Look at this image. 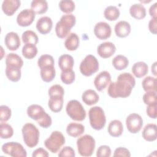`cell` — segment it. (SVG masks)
<instances>
[{
  "mask_svg": "<svg viewBox=\"0 0 157 157\" xmlns=\"http://www.w3.org/2000/svg\"><path fill=\"white\" fill-rule=\"evenodd\" d=\"M136 85L134 77L129 72H124L117 77V81L110 82L107 93L111 98H127Z\"/></svg>",
  "mask_w": 157,
  "mask_h": 157,
  "instance_id": "cell-1",
  "label": "cell"
},
{
  "mask_svg": "<svg viewBox=\"0 0 157 157\" xmlns=\"http://www.w3.org/2000/svg\"><path fill=\"white\" fill-rule=\"evenodd\" d=\"M75 23L76 18L73 14L63 15L55 26V32L57 37L60 39L65 38L70 34L71 28L75 26Z\"/></svg>",
  "mask_w": 157,
  "mask_h": 157,
  "instance_id": "cell-2",
  "label": "cell"
},
{
  "mask_svg": "<svg viewBox=\"0 0 157 157\" xmlns=\"http://www.w3.org/2000/svg\"><path fill=\"white\" fill-rule=\"evenodd\" d=\"M23 141L29 148L36 147L39 140V131L37 128L31 123H26L21 129Z\"/></svg>",
  "mask_w": 157,
  "mask_h": 157,
  "instance_id": "cell-3",
  "label": "cell"
},
{
  "mask_svg": "<svg viewBox=\"0 0 157 157\" xmlns=\"http://www.w3.org/2000/svg\"><path fill=\"white\" fill-rule=\"evenodd\" d=\"M88 117L91 126L96 130L104 128L106 123V117L103 109L99 106L91 107L88 112Z\"/></svg>",
  "mask_w": 157,
  "mask_h": 157,
  "instance_id": "cell-4",
  "label": "cell"
},
{
  "mask_svg": "<svg viewBox=\"0 0 157 157\" xmlns=\"http://www.w3.org/2000/svg\"><path fill=\"white\" fill-rule=\"evenodd\" d=\"M96 145L94 139L89 134L81 136L77 140V146L78 153L82 156L92 155Z\"/></svg>",
  "mask_w": 157,
  "mask_h": 157,
  "instance_id": "cell-5",
  "label": "cell"
},
{
  "mask_svg": "<svg viewBox=\"0 0 157 157\" xmlns=\"http://www.w3.org/2000/svg\"><path fill=\"white\" fill-rule=\"evenodd\" d=\"M66 110L67 115L73 120L82 121L86 118V111L77 100L69 101L66 105Z\"/></svg>",
  "mask_w": 157,
  "mask_h": 157,
  "instance_id": "cell-6",
  "label": "cell"
},
{
  "mask_svg": "<svg viewBox=\"0 0 157 157\" xmlns=\"http://www.w3.org/2000/svg\"><path fill=\"white\" fill-rule=\"evenodd\" d=\"M65 141V137L62 132L58 131H55L45 140L44 145L52 153H56L60 150L61 147L64 145Z\"/></svg>",
  "mask_w": 157,
  "mask_h": 157,
  "instance_id": "cell-7",
  "label": "cell"
},
{
  "mask_svg": "<svg viewBox=\"0 0 157 157\" xmlns=\"http://www.w3.org/2000/svg\"><path fill=\"white\" fill-rule=\"evenodd\" d=\"M99 67L97 58L92 55H88L82 61L80 64V71L81 74L86 77H90L96 73Z\"/></svg>",
  "mask_w": 157,
  "mask_h": 157,
  "instance_id": "cell-8",
  "label": "cell"
},
{
  "mask_svg": "<svg viewBox=\"0 0 157 157\" xmlns=\"http://www.w3.org/2000/svg\"><path fill=\"white\" fill-rule=\"evenodd\" d=\"M2 151L12 157H26L27 153L23 145L18 142H10L2 145Z\"/></svg>",
  "mask_w": 157,
  "mask_h": 157,
  "instance_id": "cell-9",
  "label": "cell"
},
{
  "mask_svg": "<svg viewBox=\"0 0 157 157\" xmlns=\"http://www.w3.org/2000/svg\"><path fill=\"white\" fill-rule=\"evenodd\" d=\"M126 125L131 133L136 134L140 131L143 126L142 118L137 113H131L126 119Z\"/></svg>",
  "mask_w": 157,
  "mask_h": 157,
  "instance_id": "cell-10",
  "label": "cell"
},
{
  "mask_svg": "<svg viewBox=\"0 0 157 157\" xmlns=\"http://www.w3.org/2000/svg\"><path fill=\"white\" fill-rule=\"evenodd\" d=\"M36 13L31 9H25L21 10L17 15V22L22 27H26L31 25L34 20Z\"/></svg>",
  "mask_w": 157,
  "mask_h": 157,
  "instance_id": "cell-11",
  "label": "cell"
},
{
  "mask_svg": "<svg viewBox=\"0 0 157 157\" xmlns=\"http://www.w3.org/2000/svg\"><path fill=\"white\" fill-rule=\"evenodd\" d=\"M94 33L97 38L100 40H105L111 36L112 29L110 26L106 22L100 21L97 23L94 28Z\"/></svg>",
  "mask_w": 157,
  "mask_h": 157,
  "instance_id": "cell-12",
  "label": "cell"
},
{
  "mask_svg": "<svg viewBox=\"0 0 157 157\" xmlns=\"http://www.w3.org/2000/svg\"><path fill=\"white\" fill-rule=\"evenodd\" d=\"M111 82V76L109 72L104 71L98 74L94 80V85L96 90L101 91Z\"/></svg>",
  "mask_w": 157,
  "mask_h": 157,
  "instance_id": "cell-13",
  "label": "cell"
},
{
  "mask_svg": "<svg viewBox=\"0 0 157 157\" xmlns=\"http://www.w3.org/2000/svg\"><path fill=\"white\" fill-rule=\"evenodd\" d=\"M116 51L115 45L111 42H105L99 45L97 48V53L102 58L111 57Z\"/></svg>",
  "mask_w": 157,
  "mask_h": 157,
  "instance_id": "cell-14",
  "label": "cell"
},
{
  "mask_svg": "<svg viewBox=\"0 0 157 157\" xmlns=\"http://www.w3.org/2000/svg\"><path fill=\"white\" fill-rule=\"evenodd\" d=\"M4 43L7 48L11 51L17 50L21 45L20 37L15 32H9L6 35Z\"/></svg>",
  "mask_w": 157,
  "mask_h": 157,
  "instance_id": "cell-15",
  "label": "cell"
},
{
  "mask_svg": "<svg viewBox=\"0 0 157 157\" xmlns=\"http://www.w3.org/2000/svg\"><path fill=\"white\" fill-rule=\"evenodd\" d=\"M53 27V21L48 17H42L40 18L36 23V29L42 34L49 33Z\"/></svg>",
  "mask_w": 157,
  "mask_h": 157,
  "instance_id": "cell-16",
  "label": "cell"
},
{
  "mask_svg": "<svg viewBox=\"0 0 157 157\" xmlns=\"http://www.w3.org/2000/svg\"><path fill=\"white\" fill-rule=\"evenodd\" d=\"M19 0H4L2 4V10L7 16H12L20 7Z\"/></svg>",
  "mask_w": 157,
  "mask_h": 157,
  "instance_id": "cell-17",
  "label": "cell"
},
{
  "mask_svg": "<svg viewBox=\"0 0 157 157\" xmlns=\"http://www.w3.org/2000/svg\"><path fill=\"white\" fill-rule=\"evenodd\" d=\"M46 113L43 107L37 104L31 105L27 109L28 117L37 121L42 118Z\"/></svg>",
  "mask_w": 157,
  "mask_h": 157,
  "instance_id": "cell-18",
  "label": "cell"
},
{
  "mask_svg": "<svg viewBox=\"0 0 157 157\" xmlns=\"http://www.w3.org/2000/svg\"><path fill=\"white\" fill-rule=\"evenodd\" d=\"M74 65L73 57L68 54H64L59 56L58 59V66L62 72L72 70Z\"/></svg>",
  "mask_w": 157,
  "mask_h": 157,
  "instance_id": "cell-19",
  "label": "cell"
},
{
  "mask_svg": "<svg viewBox=\"0 0 157 157\" xmlns=\"http://www.w3.org/2000/svg\"><path fill=\"white\" fill-rule=\"evenodd\" d=\"M131 30V25L126 21H120L115 26V33L118 37H127L130 34Z\"/></svg>",
  "mask_w": 157,
  "mask_h": 157,
  "instance_id": "cell-20",
  "label": "cell"
},
{
  "mask_svg": "<svg viewBox=\"0 0 157 157\" xmlns=\"http://www.w3.org/2000/svg\"><path fill=\"white\" fill-rule=\"evenodd\" d=\"M156 124L153 123L147 124L144 128L142 136V137L148 142L155 141L157 138Z\"/></svg>",
  "mask_w": 157,
  "mask_h": 157,
  "instance_id": "cell-21",
  "label": "cell"
},
{
  "mask_svg": "<svg viewBox=\"0 0 157 157\" xmlns=\"http://www.w3.org/2000/svg\"><path fill=\"white\" fill-rule=\"evenodd\" d=\"M107 130L111 136L117 137L122 134L123 132V126L120 120H114L109 123Z\"/></svg>",
  "mask_w": 157,
  "mask_h": 157,
  "instance_id": "cell-22",
  "label": "cell"
},
{
  "mask_svg": "<svg viewBox=\"0 0 157 157\" xmlns=\"http://www.w3.org/2000/svg\"><path fill=\"white\" fill-rule=\"evenodd\" d=\"M63 96H53L50 97L48 102V105L52 112L57 113L62 110L63 107Z\"/></svg>",
  "mask_w": 157,
  "mask_h": 157,
  "instance_id": "cell-23",
  "label": "cell"
},
{
  "mask_svg": "<svg viewBox=\"0 0 157 157\" xmlns=\"http://www.w3.org/2000/svg\"><path fill=\"white\" fill-rule=\"evenodd\" d=\"M82 99L85 104L88 105H92L98 102L99 96L94 90L89 89L83 92L82 96Z\"/></svg>",
  "mask_w": 157,
  "mask_h": 157,
  "instance_id": "cell-24",
  "label": "cell"
},
{
  "mask_svg": "<svg viewBox=\"0 0 157 157\" xmlns=\"http://www.w3.org/2000/svg\"><path fill=\"white\" fill-rule=\"evenodd\" d=\"M85 131V127L83 124L77 123H70L66 128L67 134L73 137L80 136Z\"/></svg>",
  "mask_w": 157,
  "mask_h": 157,
  "instance_id": "cell-25",
  "label": "cell"
},
{
  "mask_svg": "<svg viewBox=\"0 0 157 157\" xmlns=\"http://www.w3.org/2000/svg\"><path fill=\"white\" fill-rule=\"evenodd\" d=\"M129 13L133 18L141 20L146 16V9L142 4H134L129 8Z\"/></svg>",
  "mask_w": 157,
  "mask_h": 157,
  "instance_id": "cell-26",
  "label": "cell"
},
{
  "mask_svg": "<svg viewBox=\"0 0 157 157\" xmlns=\"http://www.w3.org/2000/svg\"><path fill=\"white\" fill-rule=\"evenodd\" d=\"M131 71L135 77L141 78L148 73V66L145 62L139 61L133 64Z\"/></svg>",
  "mask_w": 157,
  "mask_h": 157,
  "instance_id": "cell-27",
  "label": "cell"
},
{
  "mask_svg": "<svg viewBox=\"0 0 157 157\" xmlns=\"http://www.w3.org/2000/svg\"><path fill=\"white\" fill-rule=\"evenodd\" d=\"M80 39L76 33H72L69 34L64 42V46L69 51H74L79 46Z\"/></svg>",
  "mask_w": 157,
  "mask_h": 157,
  "instance_id": "cell-28",
  "label": "cell"
},
{
  "mask_svg": "<svg viewBox=\"0 0 157 157\" xmlns=\"http://www.w3.org/2000/svg\"><path fill=\"white\" fill-rule=\"evenodd\" d=\"M40 74L43 81L50 82L56 76V71L54 66H47L40 69Z\"/></svg>",
  "mask_w": 157,
  "mask_h": 157,
  "instance_id": "cell-29",
  "label": "cell"
},
{
  "mask_svg": "<svg viewBox=\"0 0 157 157\" xmlns=\"http://www.w3.org/2000/svg\"><path fill=\"white\" fill-rule=\"evenodd\" d=\"M6 66L21 68L23 65V61L17 54L10 53L6 56Z\"/></svg>",
  "mask_w": 157,
  "mask_h": 157,
  "instance_id": "cell-30",
  "label": "cell"
},
{
  "mask_svg": "<svg viewBox=\"0 0 157 157\" xmlns=\"http://www.w3.org/2000/svg\"><path fill=\"white\" fill-rule=\"evenodd\" d=\"M31 8L35 13L43 14L48 10V3L44 0H34L31 3Z\"/></svg>",
  "mask_w": 157,
  "mask_h": 157,
  "instance_id": "cell-31",
  "label": "cell"
},
{
  "mask_svg": "<svg viewBox=\"0 0 157 157\" xmlns=\"http://www.w3.org/2000/svg\"><path fill=\"white\" fill-rule=\"evenodd\" d=\"M5 72L7 78L12 82H17L19 81L21 78V68L6 66Z\"/></svg>",
  "mask_w": 157,
  "mask_h": 157,
  "instance_id": "cell-32",
  "label": "cell"
},
{
  "mask_svg": "<svg viewBox=\"0 0 157 157\" xmlns=\"http://www.w3.org/2000/svg\"><path fill=\"white\" fill-rule=\"evenodd\" d=\"M112 63L114 68L118 71L123 70L129 65L128 59L122 55H118L114 57Z\"/></svg>",
  "mask_w": 157,
  "mask_h": 157,
  "instance_id": "cell-33",
  "label": "cell"
},
{
  "mask_svg": "<svg viewBox=\"0 0 157 157\" xmlns=\"http://www.w3.org/2000/svg\"><path fill=\"white\" fill-rule=\"evenodd\" d=\"M120 15L119 9L114 6L107 7L104 11V17L109 21H115L117 20Z\"/></svg>",
  "mask_w": 157,
  "mask_h": 157,
  "instance_id": "cell-34",
  "label": "cell"
},
{
  "mask_svg": "<svg viewBox=\"0 0 157 157\" xmlns=\"http://www.w3.org/2000/svg\"><path fill=\"white\" fill-rule=\"evenodd\" d=\"M37 54V48L33 44H26L22 48L23 56L29 59L34 58Z\"/></svg>",
  "mask_w": 157,
  "mask_h": 157,
  "instance_id": "cell-35",
  "label": "cell"
},
{
  "mask_svg": "<svg viewBox=\"0 0 157 157\" xmlns=\"http://www.w3.org/2000/svg\"><path fill=\"white\" fill-rule=\"evenodd\" d=\"M157 79L156 77L151 76L146 77L142 82V86L145 91H156Z\"/></svg>",
  "mask_w": 157,
  "mask_h": 157,
  "instance_id": "cell-36",
  "label": "cell"
},
{
  "mask_svg": "<svg viewBox=\"0 0 157 157\" xmlns=\"http://www.w3.org/2000/svg\"><path fill=\"white\" fill-rule=\"evenodd\" d=\"M22 41L24 44H37L39 41L37 35L33 31L27 30L23 33L21 36Z\"/></svg>",
  "mask_w": 157,
  "mask_h": 157,
  "instance_id": "cell-37",
  "label": "cell"
},
{
  "mask_svg": "<svg viewBox=\"0 0 157 157\" xmlns=\"http://www.w3.org/2000/svg\"><path fill=\"white\" fill-rule=\"evenodd\" d=\"M59 7L63 12L70 14L75 10V5L72 0H62L59 2Z\"/></svg>",
  "mask_w": 157,
  "mask_h": 157,
  "instance_id": "cell-38",
  "label": "cell"
},
{
  "mask_svg": "<svg viewBox=\"0 0 157 157\" xmlns=\"http://www.w3.org/2000/svg\"><path fill=\"white\" fill-rule=\"evenodd\" d=\"M1 129V138L7 139L12 137L13 135V129L11 125L1 122L0 124Z\"/></svg>",
  "mask_w": 157,
  "mask_h": 157,
  "instance_id": "cell-39",
  "label": "cell"
},
{
  "mask_svg": "<svg viewBox=\"0 0 157 157\" xmlns=\"http://www.w3.org/2000/svg\"><path fill=\"white\" fill-rule=\"evenodd\" d=\"M55 61L52 56L44 54L41 55L37 61V65L40 69L47 66H54Z\"/></svg>",
  "mask_w": 157,
  "mask_h": 157,
  "instance_id": "cell-40",
  "label": "cell"
},
{
  "mask_svg": "<svg viewBox=\"0 0 157 157\" xmlns=\"http://www.w3.org/2000/svg\"><path fill=\"white\" fill-rule=\"evenodd\" d=\"M75 78V72L72 70L66 72H61V80L66 85H70L72 83Z\"/></svg>",
  "mask_w": 157,
  "mask_h": 157,
  "instance_id": "cell-41",
  "label": "cell"
},
{
  "mask_svg": "<svg viewBox=\"0 0 157 157\" xmlns=\"http://www.w3.org/2000/svg\"><path fill=\"white\" fill-rule=\"evenodd\" d=\"M12 115L11 109L6 105L0 106V121L1 122H6L8 121Z\"/></svg>",
  "mask_w": 157,
  "mask_h": 157,
  "instance_id": "cell-42",
  "label": "cell"
},
{
  "mask_svg": "<svg viewBox=\"0 0 157 157\" xmlns=\"http://www.w3.org/2000/svg\"><path fill=\"white\" fill-rule=\"evenodd\" d=\"M157 96L156 91H147L143 96L144 102L147 105H150L156 103Z\"/></svg>",
  "mask_w": 157,
  "mask_h": 157,
  "instance_id": "cell-43",
  "label": "cell"
},
{
  "mask_svg": "<svg viewBox=\"0 0 157 157\" xmlns=\"http://www.w3.org/2000/svg\"><path fill=\"white\" fill-rule=\"evenodd\" d=\"M48 95L50 96H63L64 94V90L60 85H52L48 90Z\"/></svg>",
  "mask_w": 157,
  "mask_h": 157,
  "instance_id": "cell-44",
  "label": "cell"
},
{
  "mask_svg": "<svg viewBox=\"0 0 157 157\" xmlns=\"http://www.w3.org/2000/svg\"><path fill=\"white\" fill-rule=\"evenodd\" d=\"M111 149L108 145H101L97 150L98 157H109L111 155Z\"/></svg>",
  "mask_w": 157,
  "mask_h": 157,
  "instance_id": "cell-45",
  "label": "cell"
},
{
  "mask_svg": "<svg viewBox=\"0 0 157 157\" xmlns=\"http://www.w3.org/2000/svg\"><path fill=\"white\" fill-rule=\"evenodd\" d=\"M75 156V151L72 147L69 146L64 147L58 153V156L59 157H74Z\"/></svg>",
  "mask_w": 157,
  "mask_h": 157,
  "instance_id": "cell-46",
  "label": "cell"
},
{
  "mask_svg": "<svg viewBox=\"0 0 157 157\" xmlns=\"http://www.w3.org/2000/svg\"><path fill=\"white\" fill-rule=\"evenodd\" d=\"M37 122L41 127L44 128H48L52 125V120L51 117L48 113H46L42 118Z\"/></svg>",
  "mask_w": 157,
  "mask_h": 157,
  "instance_id": "cell-47",
  "label": "cell"
},
{
  "mask_svg": "<svg viewBox=\"0 0 157 157\" xmlns=\"http://www.w3.org/2000/svg\"><path fill=\"white\" fill-rule=\"evenodd\" d=\"M113 156L129 157V156H131V153L128 149L120 147L115 150L114 153H113Z\"/></svg>",
  "mask_w": 157,
  "mask_h": 157,
  "instance_id": "cell-48",
  "label": "cell"
},
{
  "mask_svg": "<svg viewBox=\"0 0 157 157\" xmlns=\"http://www.w3.org/2000/svg\"><path fill=\"white\" fill-rule=\"evenodd\" d=\"M156 106H157L156 103H155L153 104L148 105L147 107V109H146L147 114L151 118H153V119L156 118Z\"/></svg>",
  "mask_w": 157,
  "mask_h": 157,
  "instance_id": "cell-49",
  "label": "cell"
},
{
  "mask_svg": "<svg viewBox=\"0 0 157 157\" xmlns=\"http://www.w3.org/2000/svg\"><path fill=\"white\" fill-rule=\"evenodd\" d=\"M149 31L153 34L157 33V18H152L148 23Z\"/></svg>",
  "mask_w": 157,
  "mask_h": 157,
  "instance_id": "cell-50",
  "label": "cell"
},
{
  "mask_svg": "<svg viewBox=\"0 0 157 157\" xmlns=\"http://www.w3.org/2000/svg\"><path fill=\"white\" fill-rule=\"evenodd\" d=\"M49 156L48 153L44 148H38L36 150H35L32 156L33 157H39V156H44V157H47Z\"/></svg>",
  "mask_w": 157,
  "mask_h": 157,
  "instance_id": "cell-51",
  "label": "cell"
},
{
  "mask_svg": "<svg viewBox=\"0 0 157 157\" xmlns=\"http://www.w3.org/2000/svg\"><path fill=\"white\" fill-rule=\"evenodd\" d=\"M157 2H155L153 4H152L150 9H149V14L152 18H156L157 15V12H156V9H157Z\"/></svg>",
  "mask_w": 157,
  "mask_h": 157,
  "instance_id": "cell-52",
  "label": "cell"
},
{
  "mask_svg": "<svg viewBox=\"0 0 157 157\" xmlns=\"http://www.w3.org/2000/svg\"><path fill=\"white\" fill-rule=\"evenodd\" d=\"M151 72L154 75L156 76V62H155L151 66Z\"/></svg>",
  "mask_w": 157,
  "mask_h": 157,
  "instance_id": "cell-53",
  "label": "cell"
}]
</instances>
